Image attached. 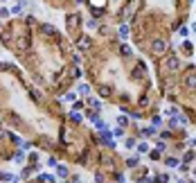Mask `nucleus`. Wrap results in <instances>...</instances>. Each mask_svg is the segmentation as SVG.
I'll return each mask as SVG.
<instances>
[{
  "label": "nucleus",
  "instance_id": "c756f323",
  "mask_svg": "<svg viewBox=\"0 0 196 183\" xmlns=\"http://www.w3.org/2000/svg\"><path fill=\"white\" fill-rule=\"evenodd\" d=\"M178 183H185V181H183V179H180V181H178Z\"/></svg>",
  "mask_w": 196,
  "mask_h": 183
},
{
  "label": "nucleus",
  "instance_id": "412c9836",
  "mask_svg": "<svg viewBox=\"0 0 196 183\" xmlns=\"http://www.w3.org/2000/svg\"><path fill=\"white\" fill-rule=\"evenodd\" d=\"M117 122H119V127H124V124H129V120H126L124 115H119V118H117Z\"/></svg>",
  "mask_w": 196,
  "mask_h": 183
},
{
  "label": "nucleus",
  "instance_id": "0eeeda50",
  "mask_svg": "<svg viewBox=\"0 0 196 183\" xmlns=\"http://www.w3.org/2000/svg\"><path fill=\"white\" fill-rule=\"evenodd\" d=\"M140 134L144 136V138H147V136H153V134H155V127H147V129H140Z\"/></svg>",
  "mask_w": 196,
  "mask_h": 183
},
{
  "label": "nucleus",
  "instance_id": "dca6fc26",
  "mask_svg": "<svg viewBox=\"0 0 196 183\" xmlns=\"http://www.w3.org/2000/svg\"><path fill=\"white\" fill-rule=\"evenodd\" d=\"M41 181H45V183H54L56 179H54V176H50V174H43V176H41Z\"/></svg>",
  "mask_w": 196,
  "mask_h": 183
},
{
  "label": "nucleus",
  "instance_id": "bb28decb",
  "mask_svg": "<svg viewBox=\"0 0 196 183\" xmlns=\"http://www.w3.org/2000/svg\"><path fill=\"white\" fill-rule=\"evenodd\" d=\"M189 147H196V138H192V140H189Z\"/></svg>",
  "mask_w": 196,
  "mask_h": 183
},
{
  "label": "nucleus",
  "instance_id": "7ed1b4c3",
  "mask_svg": "<svg viewBox=\"0 0 196 183\" xmlns=\"http://www.w3.org/2000/svg\"><path fill=\"white\" fill-rule=\"evenodd\" d=\"M185 86H187L189 90H196V75H194V72L185 77Z\"/></svg>",
  "mask_w": 196,
  "mask_h": 183
},
{
  "label": "nucleus",
  "instance_id": "6ab92c4d",
  "mask_svg": "<svg viewBox=\"0 0 196 183\" xmlns=\"http://www.w3.org/2000/svg\"><path fill=\"white\" fill-rule=\"evenodd\" d=\"M70 118H72V122H81V115H79V111L70 113Z\"/></svg>",
  "mask_w": 196,
  "mask_h": 183
},
{
  "label": "nucleus",
  "instance_id": "a211bd4d",
  "mask_svg": "<svg viewBox=\"0 0 196 183\" xmlns=\"http://www.w3.org/2000/svg\"><path fill=\"white\" fill-rule=\"evenodd\" d=\"M74 25H77V16H70V18H68V27H70V30H72Z\"/></svg>",
  "mask_w": 196,
  "mask_h": 183
},
{
  "label": "nucleus",
  "instance_id": "393cba45",
  "mask_svg": "<svg viewBox=\"0 0 196 183\" xmlns=\"http://www.w3.org/2000/svg\"><path fill=\"white\" fill-rule=\"evenodd\" d=\"M185 161H187V163L194 161V152H187V154H185Z\"/></svg>",
  "mask_w": 196,
  "mask_h": 183
},
{
  "label": "nucleus",
  "instance_id": "f3484780",
  "mask_svg": "<svg viewBox=\"0 0 196 183\" xmlns=\"http://www.w3.org/2000/svg\"><path fill=\"white\" fill-rule=\"evenodd\" d=\"M124 145H126V149H133V147H135V140H133V138H126Z\"/></svg>",
  "mask_w": 196,
  "mask_h": 183
},
{
  "label": "nucleus",
  "instance_id": "9b49d317",
  "mask_svg": "<svg viewBox=\"0 0 196 183\" xmlns=\"http://www.w3.org/2000/svg\"><path fill=\"white\" fill-rule=\"evenodd\" d=\"M56 174L59 176H68V167L66 165H59V167H56Z\"/></svg>",
  "mask_w": 196,
  "mask_h": 183
},
{
  "label": "nucleus",
  "instance_id": "c85d7f7f",
  "mask_svg": "<svg viewBox=\"0 0 196 183\" xmlns=\"http://www.w3.org/2000/svg\"><path fill=\"white\" fill-rule=\"evenodd\" d=\"M2 136H5V131H2V129H0V138H2Z\"/></svg>",
  "mask_w": 196,
  "mask_h": 183
},
{
  "label": "nucleus",
  "instance_id": "a878e982",
  "mask_svg": "<svg viewBox=\"0 0 196 183\" xmlns=\"http://www.w3.org/2000/svg\"><path fill=\"white\" fill-rule=\"evenodd\" d=\"M7 16H9V11H7V9H0V18H7Z\"/></svg>",
  "mask_w": 196,
  "mask_h": 183
},
{
  "label": "nucleus",
  "instance_id": "f8f14e48",
  "mask_svg": "<svg viewBox=\"0 0 196 183\" xmlns=\"http://www.w3.org/2000/svg\"><path fill=\"white\" fill-rule=\"evenodd\" d=\"M88 104L93 106L95 111H99V100H95V97H90V100H88Z\"/></svg>",
  "mask_w": 196,
  "mask_h": 183
},
{
  "label": "nucleus",
  "instance_id": "cd10ccee",
  "mask_svg": "<svg viewBox=\"0 0 196 183\" xmlns=\"http://www.w3.org/2000/svg\"><path fill=\"white\" fill-rule=\"evenodd\" d=\"M93 2H95V5H102V2H104V0H93Z\"/></svg>",
  "mask_w": 196,
  "mask_h": 183
},
{
  "label": "nucleus",
  "instance_id": "5701e85b",
  "mask_svg": "<svg viewBox=\"0 0 196 183\" xmlns=\"http://www.w3.org/2000/svg\"><path fill=\"white\" fill-rule=\"evenodd\" d=\"M137 149H140L142 154H144V152H149V145H147V142H142V145H140V147H137Z\"/></svg>",
  "mask_w": 196,
  "mask_h": 183
},
{
  "label": "nucleus",
  "instance_id": "4be33fe9",
  "mask_svg": "<svg viewBox=\"0 0 196 183\" xmlns=\"http://www.w3.org/2000/svg\"><path fill=\"white\" fill-rule=\"evenodd\" d=\"M126 165H129V167H135V165H137V158H129V161H126Z\"/></svg>",
  "mask_w": 196,
  "mask_h": 183
},
{
  "label": "nucleus",
  "instance_id": "1a4fd4ad",
  "mask_svg": "<svg viewBox=\"0 0 196 183\" xmlns=\"http://www.w3.org/2000/svg\"><path fill=\"white\" fill-rule=\"evenodd\" d=\"M135 7H137V2H131V7L124 11V18H129V16H133V11H135Z\"/></svg>",
  "mask_w": 196,
  "mask_h": 183
},
{
  "label": "nucleus",
  "instance_id": "2eb2a0df",
  "mask_svg": "<svg viewBox=\"0 0 196 183\" xmlns=\"http://www.w3.org/2000/svg\"><path fill=\"white\" fill-rule=\"evenodd\" d=\"M23 7H25V2H23V0H20V2L16 5V7L11 9V11H14V14H20V11H23Z\"/></svg>",
  "mask_w": 196,
  "mask_h": 183
},
{
  "label": "nucleus",
  "instance_id": "6e6552de",
  "mask_svg": "<svg viewBox=\"0 0 196 183\" xmlns=\"http://www.w3.org/2000/svg\"><path fill=\"white\" fill-rule=\"evenodd\" d=\"M41 32L43 34H54V36H56V32H54V27H52V25H41Z\"/></svg>",
  "mask_w": 196,
  "mask_h": 183
},
{
  "label": "nucleus",
  "instance_id": "f257e3e1",
  "mask_svg": "<svg viewBox=\"0 0 196 183\" xmlns=\"http://www.w3.org/2000/svg\"><path fill=\"white\" fill-rule=\"evenodd\" d=\"M178 68H180V57L171 54V57H167V59H165V70L167 72H176Z\"/></svg>",
  "mask_w": 196,
  "mask_h": 183
},
{
  "label": "nucleus",
  "instance_id": "423d86ee",
  "mask_svg": "<svg viewBox=\"0 0 196 183\" xmlns=\"http://www.w3.org/2000/svg\"><path fill=\"white\" fill-rule=\"evenodd\" d=\"M119 54H122V57H131V54H133V50H131L129 45H122V48H119Z\"/></svg>",
  "mask_w": 196,
  "mask_h": 183
},
{
  "label": "nucleus",
  "instance_id": "f03ea898",
  "mask_svg": "<svg viewBox=\"0 0 196 183\" xmlns=\"http://www.w3.org/2000/svg\"><path fill=\"white\" fill-rule=\"evenodd\" d=\"M151 50H153V54H165L167 41H165V38H155V41L151 43Z\"/></svg>",
  "mask_w": 196,
  "mask_h": 183
},
{
  "label": "nucleus",
  "instance_id": "39448f33",
  "mask_svg": "<svg viewBox=\"0 0 196 183\" xmlns=\"http://www.w3.org/2000/svg\"><path fill=\"white\" fill-rule=\"evenodd\" d=\"M79 48H81V50L90 48V38H88V36H81V38H79Z\"/></svg>",
  "mask_w": 196,
  "mask_h": 183
},
{
  "label": "nucleus",
  "instance_id": "b1692460",
  "mask_svg": "<svg viewBox=\"0 0 196 183\" xmlns=\"http://www.w3.org/2000/svg\"><path fill=\"white\" fill-rule=\"evenodd\" d=\"M102 95H104V97L111 95V88H108V86H102Z\"/></svg>",
  "mask_w": 196,
  "mask_h": 183
},
{
  "label": "nucleus",
  "instance_id": "9d476101",
  "mask_svg": "<svg viewBox=\"0 0 196 183\" xmlns=\"http://www.w3.org/2000/svg\"><path fill=\"white\" fill-rule=\"evenodd\" d=\"M79 93L81 95H90V86L88 84H79Z\"/></svg>",
  "mask_w": 196,
  "mask_h": 183
},
{
  "label": "nucleus",
  "instance_id": "ddd939ff",
  "mask_svg": "<svg viewBox=\"0 0 196 183\" xmlns=\"http://www.w3.org/2000/svg\"><path fill=\"white\" fill-rule=\"evenodd\" d=\"M119 36H122V38L129 36V25H122V27H119Z\"/></svg>",
  "mask_w": 196,
  "mask_h": 183
},
{
  "label": "nucleus",
  "instance_id": "aec40b11",
  "mask_svg": "<svg viewBox=\"0 0 196 183\" xmlns=\"http://www.w3.org/2000/svg\"><path fill=\"white\" fill-rule=\"evenodd\" d=\"M176 165H178L176 158H167V167H176Z\"/></svg>",
  "mask_w": 196,
  "mask_h": 183
},
{
  "label": "nucleus",
  "instance_id": "20e7f679",
  "mask_svg": "<svg viewBox=\"0 0 196 183\" xmlns=\"http://www.w3.org/2000/svg\"><path fill=\"white\" fill-rule=\"evenodd\" d=\"M144 72H147L144 66H137L135 70H133V77H135V79H142V77H144Z\"/></svg>",
  "mask_w": 196,
  "mask_h": 183
},
{
  "label": "nucleus",
  "instance_id": "4468645a",
  "mask_svg": "<svg viewBox=\"0 0 196 183\" xmlns=\"http://www.w3.org/2000/svg\"><path fill=\"white\" fill-rule=\"evenodd\" d=\"M63 100H66V102H74V100H77V93H66Z\"/></svg>",
  "mask_w": 196,
  "mask_h": 183
}]
</instances>
